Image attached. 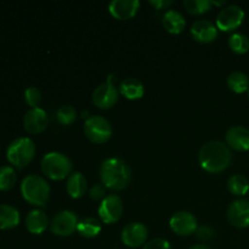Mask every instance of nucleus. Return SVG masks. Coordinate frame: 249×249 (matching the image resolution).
I'll return each instance as SVG.
<instances>
[{
    "label": "nucleus",
    "instance_id": "nucleus-1",
    "mask_svg": "<svg viewBox=\"0 0 249 249\" xmlns=\"http://www.w3.org/2000/svg\"><path fill=\"white\" fill-rule=\"evenodd\" d=\"M198 160L206 172L220 173L230 165L231 151L229 146L221 141H208L199 150Z\"/></svg>",
    "mask_w": 249,
    "mask_h": 249
},
{
    "label": "nucleus",
    "instance_id": "nucleus-2",
    "mask_svg": "<svg viewBox=\"0 0 249 249\" xmlns=\"http://www.w3.org/2000/svg\"><path fill=\"white\" fill-rule=\"evenodd\" d=\"M100 178L106 189L119 191L129 185L131 172L129 165L121 158H107L101 163Z\"/></svg>",
    "mask_w": 249,
    "mask_h": 249
},
{
    "label": "nucleus",
    "instance_id": "nucleus-3",
    "mask_svg": "<svg viewBox=\"0 0 249 249\" xmlns=\"http://www.w3.org/2000/svg\"><path fill=\"white\" fill-rule=\"evenodd\" d=\"M22 197L32 206L44 207L50 197V186L44 178L39 175H27L21 182Z\"/></svg>",
    "mask_w": 249,
    "mask_h": 249
},
{
    "label": "nucleus",
    "instance_id": "nucleus-4",
    "mask_svg": "<svg viewBox=\"0 0 249 249\" xmlns=\"http://www.w3.org/2000/svg\"><path fill=\"white\" fill-rule=\"evenodd\" d=\"M72 162L61 152H49L41 160V170L51 180H63L72 172Z\"/></svg>",
    "mask_w": 249,
    "mask_h": 249
},
{
    "label": "nucleus",
    "instance_id": "nucleus-5",
    "mask_svg": "<svg viewBox=\"0 0 249 249\" xmlns=\"http://www.w3.org/2000/svg\"><path fill=\"white\" fill-rule=\"evenodd\" d=\"M36 156V143L29 138H17L6 150V158L12 165L24 168L33 160Z\"/></svg>",
    "mask_w": 249,
    "mask_h": 249
},
{
    "label": "nucleus",
    "instance_id": "nucleus-6",
    "mask_svg": "<svg viewBox=\"0 0 249 249\" xmlns=\"http://www.w3.org/2000/svg\"><path fill=\"white\" fill-rule=\"evenodd\" d=\"M84 133L92 142L104 143L112 136L111 123L102 116H90L85 119Z\"/></svg>",
    "mask_w": 249,
    "mask_h": 249
},
{
    "label": "nucleus",
    "instance_id": "nucleus-7",
    "mask_svg": "<svg viewBox=\"0 0 249 249\" xmlns=\"http://www.w3.org/2000/svg\"><path fill=\"white\" fill-rule=\"evenodd\" d=\"M114 80H117V75L114 73L108 75L107 80L100 84L92 92V102L96 107L101 109L109 108L113 106L118 100V90L114 85Z\"/></svg>",
    "mask_w": 249,
    "mask_h": 249
},
{
    "label": "nucleus",
    "instance_id": "nucleus-8",
    "mask_svg": "<svg viewBox=\"0 0 249 249\" xmlns=\"http://www.w3.org/2000/svg\"><path fill=\"white\" fill-rule=\"evenodd\" d=\"M245 19V11L238 5H228L220 10L215 19V26L224 32L238 28Z\"/></svg>",
    "mask_w": 249,
    "mask_h": 249
},
{
    "label": "nucleus",
    "instance_id": "nucleus-9",
    "mask_svg": "<svg viewBox=\"0 0 249 249\" xmlns=\"http://www.w3.org/2000/svg\"><path fill=\"white\" fill-rule=\"evenodd\" d=\"M78 216L72 211H62L56 214L50 223V230L57 236H71L78 228Z\"/></svg>",
    "mask_w": 249,
    "mask_h": 249
},
{
    "label": "nucleus",
    "instance_id": "nucleus-10",
    "mask_svg": "<svg viewBox=\"0 0 249 249\" xmlns=\"http://www.w3.org/2000/svg\"><path fill=\"white\" fill-rule=\"evenodd\" d=\"M100 219L105 224H113L121 219L123 213V202L118 195H108L102 199L99 207Z\"/></svg>",
    "mask_w": 249,
    "mask_h": 249
},
{
    "label": "nucleus",
    "instance_id": "nucleus-11",
    "mask_svg": "<svg viewBox=\"0 0 249 249\" xmlns=\"http://www.w3.org/2000/svg\"><path fill=\"white\" fill-rule=\"evenodd\" d=\"M169 225L170 229L178 235L189 236L197 231V219L190 212L180 211L170 218Z\"/></svg>",
    "mask_w": 249,
    "mask_h": 249
},
{
    "label": "nucleus",
    "instance_id": "nucleus-12",
    "mask_svg": "<svg viewBox=\"0 0 249 249\" xmlns=\"http://www.w3.org/2000/svg\"><path fill=\"white\" fill-rule=\"evenodd\" d=\"M122 242L131 248H136L142 246L147 241L148 230L143 224L130 223L122 230Z\"/></svg>",
    "mask_w": 249,
    "mask_h": 249
},
{
    "label": "nucleus",
    "instance_id": "nucleus-13",
    "mask_svg": "<svg viewBox=\"0 0 249 249\" xmlns=\"http://www.w3.org/2000/svg\"><path fill=\"white\" fill-rule=\"evenodd\" d=\"M229 221L238 229L249 226V199L240 198L231 202L228 208Z\"/></svg>",
    "mask_w": 249,
    "mask_h": 249
},
{
    "label": "nucleus",
    "instance_id": "nucleus-14",
    "mask_svg": "<svg viewBox=\"0 0 249 249\" xmlns=\"http://www.w3.org/2000/svg\"><path fill=\"white\" fill-rule=\"evenodd\" d=\"M48 123V113L45 112V109L40 108V107L28 109L23 117V126L29 134L41 133L46 129Z\"/></svg>",
    "mask_w": 249,
    "mask_h": 249
},
{
    "label": "nucleus",
    "instance_id": "nucleus-15",
    "mask_svg": "<svg viewBox=\"0 0 249 249\" xmlns=\"http://www.w3.org/2000/svg\"><path fill=\"white\" fill-rule=\"evenodd\" d=\"M139 9H140L139 0H113L108 5L109 14L114 18L122 19V21L135 16Z\"/></svg>",
    "mask_w": 249,
    "mask_h": 249
},
{
    "label": "nucleus",
    "instance_id": "nucleus-16",
    "mask_svg": "<svg viewBox=\"0 0 249 249\" xmlns=\"http://www.w3.org/2000/svg\"><path fill=\"white\" fill-rule=\"evenodd\" d=\"M190 32L194 39L199 43H211L218 36V27L209 19H197Z\"/></svg>",
    "mask_w": 249,
    "mask_h": 249
},
{
    "label": "nucleus",
    "instance_id": "nucleus-17",
    "mask_svg": "<svg viewBox=\"0 0 249 249\" xmlns=\"http://www.w3.org/2000/svg\"><path fill=\"white\" fill-rule=\"evenodd\" d=\"M226 142L236 151L249 150V129L242 125H235L226 131Z\"/></svg>",
    "mask_w": 249,
    "mask_h": 249
},
{
    "label": "nucleus",
    "instance_id": "nucleus-18",
    "mask_svg": "<svg viewBox=\"0 0 249 249\" xmlns=\"http://www.w3.org/2000/svg\"><path fill=\"white\" fill-rule=\"evenodd\" d=\"M49 225V219L45 212L40 209H33L26 218V228L33 235H40L46 230Z\"/></svg>",
    "mask_w": 249,
    "mask_h": 249
},
{
    "label": "nucleus",
    "instance_id": "nucleus-19",
    "mask_svg": "<svg viewBox=\"0 0 249 249\" xmlns=\"http://www.w3.org/2000/svg\"><path fill=\"white\" fill-rule=\"evenodd\" d=\"M162 23L169 33L179 34L185 29L186 19H185L184 15L180 11H178V10H168L163 15Z\"/></svg>",
    "mask_w": 249,
    "mask_h": 249
},
{
    "label": "nucleus",
    "instance_id": "nucleus-20",
    "mask_svg": "<svg viewBox=\"0 0 249 249\" xmlns=\"http://www.w3.org/2000/svg\"><path fill=\"white\" fill-rule=\"evenodd\" d=\"M68 195L72 198H80L85 195L88 189V181L84 175L80 172H74L67 178V184H66Z\"/></svg>",
    "mask_w": 249,
    "mask_h": 249
},
{
    "label": "nucleus",
    "instance_id": "nucleus-21",
    "mask_svg": "<svg viewBox=\"0 0 249 249\" xmlns=\"http://www.w3.org/2000/svg\"><path fill=\"white\" fill-rule=\"evenodd\" d=\"M119 92L129 100H138L142 97L145 87L142 82L136 78H125L119 85Z\"/></svg>",
    "mask_w": 249,
    "mask_h": 249
},
{
    "label": "nucleus",
    "instance_id": "nucleus-22",
    "mask_svg": "<svg viewBox=\"0 0 249 249\" xmlns=\"http://www.w3.org/2000/svg\"><path fill=\"white\" fill-rule=\"evenodd\" d=\"M19 212L10 204H0V230H10L19 224Z\"/></svg>",
    "mask_w": 249,
    "mask_h": 249
},
{
    "label": "nucleus",
    "instance_id": "nucleus-23",
    "mask_svg": "<svg viewBox=\"0 0 249 249\" xmlns=\"http://www.w3.org/2000/svg\"><path fill=\"white\" fill-rule=\"evenodd\" d=\"M77 231L79 232L80 236L85 238H92L96 237L100 232H101V224L97 219L91 218H84L78 223Z\"/></svg>",
    "mask_w": 249,
    "mask_h": 249
},
{
    "label": "nucleus",
    "instance_id": "nucleus-24",
    "mask_svg": "<svg viewBox=\"0 0 249 249\" xmlns=\"http://www.w3.org/2000/svg\"><path fill=\"white\" fill-rule=\"evenodd\" d=\"M228 85L236 94H242L249 89V78L243 72H232L228 77Z\"/></svg>",
    "mask_w": 249,
    "mask_h": 249
},
{
    "label": "nucleus",
    "instance_id": "nucleus-25",
    "mask_svg": "<svg viewBox=\"0 0 249 249\" xmlns=\"http://www.w3.org/2000/svg\"><path fill=\"white\" fill-rule=\"evenodd\" d=\"M228 189L235 196H245L249 191L248 179L241 174L232 175L228 180Z\"/></svg>",
    "mask_w": 249,
    "mask_h": 249
},
{
    "label": "nucleus",
    "instance_id": "nucleus-26",
    "mask_svg": "<svg viewBox=\"0 0 249 249\" xmlns=\"http://www.w3.org/2000/svg\"><path fill=\"white\" fill-rule=\"evenodd\" d=\"M229 46L235 53L242 55L249 50V38L243 33H233L229 38Z\"/></svg>",
    "mask_w": 249,
    "mask_h": 249
},
{
    "label": "nucleus",
    "instance_id": "nucleus-27",
    "mask_svg": "<svg viewBox=\"0 0 249 249\" xmlns=\"http://www.w3.org/2000/svg\"><path fill=\"white\" fill-rule=\"evenodd\" d=\"M16 184V172L10 165L0 167V191H7Z\"/></svg>",
    "mask_w": 249,
    "mask_h": 249
},
{
    "label": "nucleus",
    "instance_id": "nucleus-28",
    "mask_svg": "<svg viewBox=\"0 0 249 249\" xmlns=\"http://www.w3.org/2000/svg\"><path fill=\"white\" fill-rule=\"evenodd\" d=\"M182 5L190 14L201 15L208 11L213 2L209 1V0H185Z\"/></svg>",
    "mask_w": 249,
    "mask_h": 249
},
{
    "label": "nucleus",
    "instance_id": "nucleus-29",
    "mask_svg": "<svg viewBox=\"0 0 249 249\" xmlns=\"http://www.w3.org/2000/svg\"><path fill=\"white\" fill-rule=\"evenodd\" d=\"M56 118L63 125H70L77 118V111L73 106L70 105H65V106H61L60 108L56 112Z\"/></svg>",
    "mask_w": 249,
    "mask_h": 249
},
{
    "label": "nucleus",
    "instance_id": "nucleus-30",
    "mask_svg": "<svg viewBox=\"0 0 249 249\" xmlns=\"http://www.w3.org/2000/svg\"><path fill=\"white\" fill-rule=\"evenodd\" d=\"M24 100L31 108H36L41 101V91L36 87L27 88L24 91Z\"/></svg>",
    "mask_w": 249,
    "mask_h": 249
},
{
    "label": "nucleus",
    "instance_id": "nucleus-31",
    "mask_svg": "<svg viewBox=\"0 0 249 249\" xmlns=\"http://www.w3.org/2000/svg\"><path fill=\"white\" fill-rule=\"evenodd\" d=\"M142 249H172V246L164 238H155L145 243Z\"/></svg>",
    "mask_w": 249,
    "mask_h": 249
},
{
    "label": "nucleus",
    "instance_id": "nucleus-32",
    "mask_svg": "<svg viewBox=\"0 0 249 249\" xmlns=\"http://www.w3.org/2000/svg\"><path fill=\"white\" fill-rule=\"evenodd\" d=\"M106 187L102 184H95L94 186L90 189L89 195L94 201H99V199H104L106 196Z\"/></svg>",
    "mask_w": 249,
    "mask_h": 249
},
{
    "label": "nucleus",
    "instance_id": "nucleus-33",
    "mask_svg": "<svg viewBox=\"0 0 249 249\" xmlns=\"http://www.w3.org/2000/svg\"><path fill=\"white\" fill-rule=\"evenodd\" d=\"M150 4L157 10H162L169 7L173 4V1H170V0H150Z\"/></svg>",
    "mask_w": 249,
    "mask_h": 249
},
{
    "label": "nucleus",
    "instance_id": "nucleus-34",
    "mask_svg": "<svg viewBox=\"0 0 249 249\" xmlns=\"http://www.w3.org/2000/svg\"><path fill=\"white\" fill-rule=\"evenodd\" d=\"M207 231H211V230H209V229H207V228L199 229V230H198V237L199 238H203V240H207V238L212 237L213 232H212V233H207Z\"/></svg>",
    "mask_w": 249,
    "mask_h": 249
},
{
    "label": "nucleus",
    "instance_id": "nucleus-35",
    "mask_svg": "<svg viewBox=\"0 0 249 249\" xmlns=\"http://www.w3.org/2000/svg\"><path fill=\"white\" fill-rule=\"evenodd\" d=\"M189 249H211V248L206 245H196V246H192V247Z\"/></svg>",
    "mask_w": 249,
    "mask_h": 249
},
{
    "label": "nucleus",
    "instance_id": "nucleus-36",
    "mask_svg": "<svg viewBox=\"0 0 249 249\" xmlns=\"http://www.w3.org/2000/svg\"><path fill=\"white\" fill-rule=\"evenodd\" d=\"M213 2V5H224L225 4V1H212Z\"/></svg>",
    "mask_w": 249,
    "mask_h": 249
},
{
    "label": "nucleus",
    "instance_id": "nucleus-37",
    "mask_svg": "<svg viewBox=\"0 0 249 249\" xmlns=\"http://www.w3.org/2000/svg\"><path fill=\"white\" fill-rule=\"evenodd\" d=\"M248 95H249V89H248Z\"/></svg>",
    "mask_w": 249,
    "mask_h": 249
}]
</instances>
